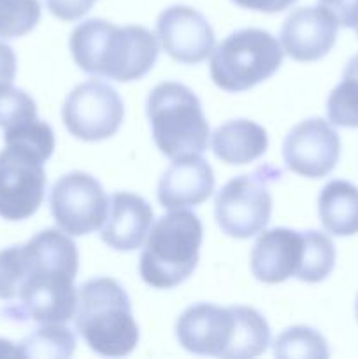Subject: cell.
Returning <instances> with one entry per match:
<instances>
[{"mask_svg":"<svg viewBox=\"0 0 358 359\" xmlns=\"http://www.w3.org/2000/svg\"><path fill=\"white\" fill-rule=\"evenodd\" d=\"M79 255L65 231L44 230L0 251L2 314L13 321L63 325L76 314Z\"/></svg>","mask_w":358,"mask_h":359,"instance_id":"obj_1","label":"cell"},{"mask_svg":"<svg viewBox=\"0 0 358 359\" xmlns=\"http://www.w3.org/2000/svg\"><path fill=\"white\" fill-rule=\"evenodd\" d=\"M70 53L83 72L130 83L146 76L158 58L157 37L139 25L116 27L105 20H88L70 35Z\"/></svg>","mask_w":358,"mask_h":359,"instance_id":"obj_2","label":"cell"},{"mask_svg":"<svg viewBox=\"0 0 358 359\" xmlns=\"http://www.w3.org/2000/svg\"><path fill=\"white\" fill-rule=\"evenodd\" d=\"M175 337L193 354L249 359L265 353L270 342V328L265 318L251 307L197 304L179 316Z\"/></svg>","mask_w":358,"mask_h":359,"instance_id":"obj_3","label":"cell"},{"mask_svg":"<svg viewBox=\"0 0 358 359\" xmlns=\"http://www.w3.org/2000/svg\"><path fill=\"white\" fill-rule=\"evenodd\" d=\"M74 318L77 333L100 356H126L139 342L128 294L111 277H95L81 286Z\"/></svg>","mask_w":358,"mask_h":359,"instance_id":"obj_4","label":"cell"},{"mask_svg":"<svg viewBox=\"0 0 358 359\" xmlns=\"http://www.w3.org/2000/svg\"><path fill=\"white\" fill-rule=\"evenodd\" d=\"M202 223L197 214L174 209L151 226L140 255L139 272L157 290H172L185 283L199 265Z\"/></svg>","mask_w":358,"mask_h":359,"instance_id":"obj_5","label":"cell"},{"mask_svg":"<svg viewBox=\"0 0 358 359\" xmlns=\"http://www.w3.org/2000/svg\"><path fill=\"white\" fill-rule=\"evenodd\" d=\"M147 118L158 149L171 160L202 154L209 142V125L197 95L188 86L167 81L147 97Z\"/></svg>","mask_w":358,"mask_h":359,"instance_id":"obj_6","label":"cell"},{"mask_svg":"<svg viewBox=\"0 0 358 359\" xmlns=\"http://www.w3.org/2000/svg\"><path fill=\"white\" fill-rule=\"evenodd\" d=\"M283 46L272 34L244 28L228 35L211 56V77L218 88L241 93L279 70Z\"/></svg>","mask_w":358,"mask_h":359,"instance_id":"obj_7","label":"cell"},{"mask_svg":"<svg viewBox=\"0 0 358 359\" xmlns=\"http://www.w3.org/2000/svg\"><path fill=\"white\" fill-rule=\"evenodd\" d=\"M279 168L260 167L255 174L239 175L218 191L214 216L218 226L234 238H249L263 231L272 212L269 182L279 177Z\"/></svg>","mask_w":358,"mask_h":359,"instance_id":"obj_8","label":"cell"},{"mask_svg":"<svg viewBox=\"0 0 358 359\" xmlns=\"http://www.w3.org/2000/svg\"><path fill=\"white\" fill-rule=\"evenodd\" d=\"M125 116L118 91L102 81H86L74 88L62 109L67 130L84 142H98L114 135Z\"/></svg>","mask_w":358,"mask_h":359,"instance_id":"obj_9","label":"cell"},{"mask_svg":"<svg viewBox=\"0 0 358 359\" xmlns=\"http://www.w3.org/2000/svg\"><path fill=\"white\" fill-rule=\"evenodd\" d=\"M41 156L16 144L0 153V217L23 221L34 216L44 200L46 172Z\"/></svg>","mask_w":358,"mask_h":359,"instance_id":"obj_10","label":"cell"},{"mask_svg":"<svg viewBox=\"0 0 358 359\" xmlns=\"http://www.w3.org/2000/svg\"><path fill=\"white\" fill-rule=\"evenodd\" d=\"M51 214L67 235L83 237L98 230L109 212V198L100 182L84 172H70L51 188Z\"/></svg>","mask_w":358,"mask_h":359,"instance_id":"obj_11","label":"cell"},{"mask_svg":"<svg viewBox=\"0 0 358 359\" xmlns=\"http://www.w3.org/2000/svg\"><path fill=\"white\" fill-rule=\"evenodd\" d=\"M283 156L295 174L309 179L325 177L339 161L340 139L325 119H305L286 135Z\"/></svg>","mask_w":358,"mask_h":359,"instance_id":"obj_12","label":"cell"},{"mask_svg":"<svg viewBox=\"0 0 358 359\" xmlns=\"http://www.w3.org/2000/svg\"><path fill=\"white\" fill-rule=\"evenodd\" d=\"M157 34L165 53L179 63H200L213 53V28L193 7H167L158 18Z\"/></svg>","mask_w":358,"mask_h":359,"instance_id":"obj_13","label":"cell"},{"mask_svg":"<svg viewBox=\"0 0 358 359\" xmlns=\"http://www.w3.org/2000/svg\"><path fill=\"white\" fill-rule=\"evenodd\" d=\"M336 18L318 7L295 9L281 28V46L297 62H316L333 48L337 39Z\"/></svg>","mask_w":358,"mask_h":359,"instance_id":"obj_14","label":"cell"},{"mask_svg":"<svg viewBox=\"0 0 358 359\" xmlns=\"http://www.w3.org/2000/svg\"><path fill=\"white\" fill-rule=\"evenodd\" d=\"M304 259V231L272 228L256 238L251 251V272L260 283L279 284L297 277Z\"/></svg>","mask_w":358,"mask_h":359,"instance_id":"obj_15","label":"cell"},{"mask_svg":"<svg viewBox=\"0 0 358 359\" xmlns=\"http://www.w3.org/2000/svg\"><path fill=\"white\" fill-rule=\"evenodd\" d=\"M214 191V172L200 154L175 158L158 184V202L168 210L206 202Z\"/></svg>","mask_w":358,"mask_h":359,"instance_id":"obj_16","label":"cell"},{"mask_svg":"<svg viewBox=\"0 0 358 359\" xmlns=\"http://www.w3.org/2000/svg\"><path fill=\"white\" fill-rule=\"evenodd\" d=\"M153 223V209L139 195L128 191L114 193L111 198L102 241L114 251H135L147 237Z\"/></svg>","mask_w":358,"mask_h":359,"instance_id":"obj_17","label":"cell"},{"mask_svg":"<svg viewBox=\"0 0 358 359\" xmlns=\"http://www.w3.org/2000/svg\"><path fill=\"white\" fill-rule=\"evenodd\" d=\"M213 151L218 160L228 165H246L258 160L269 146L263 126L249 119H234L218 126L213 133Z\"/></svg>","mask_w":358,"mask_h":359,"instance_id":"obj_18","label":"cell"},{"mask_svg":"<svg viewBox=\"0 0 358 359\" xmlns=\"http://www.w3.org/2000/svg\"><path fill=\"white\" fill-rule=\"evenodd\" d=\"M318 212L323 228L336 237L358 233V188L336 179L319 193Z\"/></svg>","mask_w":358,"mask_h":359,"instance_id":"obj_19","label":"cell"},{"mask_svg":"<svg viewBox=\"0 0 358 359\" xmlns=\"http://www.w3.org/2000/svg\"><path fill=\"white\" fill-rule=\"evenodd\" d=\"M326 114L336 126L358 128V55L346 63L343 81L330 93Z\"/></svg>","mask_w":358,"mask_h":359,"instance_id":"obj_20","label":"cell"},{"mask_svg":"<svg viewBox=\"0 0 358 359\" xmlns=\"http://www.w3.org/2000/svg\"><path fill=\"white\" fill-rule=\"evenodd\" d=\"M18 347V356L69 358L76 349V337L62 325H42Z\"/></svg>","mask_w":358,"mask_h":359,"instance_id":"obj_21","label":"cell"},{"mask_svg":"<svg viewBox=\"0 0 358 359\" xmlns=\"http://www.w3.org/2000/svg\"><path fill=\"white\" fill-rule=\"evenodd\" d=\"M336 265V248L330 237L316 230L304 231V259L297 279L302 283H321Z\"/></svg>","mask_w":358,"mask_h":359,"instance_id":"obj_22","label":"cell"},{"mask_svg":"<svg viewBox=\"0 0 358 359\" xmlns=\"http://www.w3.org/2000/svg\"><path fill=\"white\" fill-rule=\"evenodd\" d=\"M274 354L281 359H325L330 356V351L321 333L309 326H293L277 337Z\"/></svg>","mask_w":358,"mask_h":359,"instance_id":"obj_23","label":"cell"},{"mask_svg":"<svg viewBox=\"0 0 358 359\" xmlns=\"http://www.w3.org/2000/svg\"><path fill=\"white\" fill-rule=\"evenodd\" d=\"M41 20L39 0H0V39H18Z\"/></svg>","mask_w":358,"mask_h":359,"instance_id":"obj_24","label":"cell"},{"mask_svg":"<svg viewBox=\"0 0 358 359\" xmlns=\"http://www.w3.org/2000/svg\"><path fill=\"white\" fill-rule=\"evenodd\" d=\"M4 140L6 144H16V146L32 151L44 161H48L55 151V133H53L51 126L37 118L6 128Z\"/></svg>","mask_w":358,"mask_h":359,"instance_id":"obj_25","label":"cell"},{"mask_svg":"<svg viewBox=\"0 0 358 359\" xmlns=\"http://www.w3.org/2000/svg\"><path fill=\"white\" fill-rule=\"evenodd\" d=\"M37 118L34 98L11 83L0 84V126L4 130Z\"/></svg>","mask_w":358,"mask_h":359,"instance_id":"obj_26","label":"cell"},{"mask_svg":"<svg viewBox=\"0 0 358 359\" xmlns=\"http://www.w3.org/2000/svg\"><path fill=\"white\" fill-rule=\"evenodd\" d=\"M318 2L323 9L336 18L339 27H358V0H318Z\"/></svg>","mask_w":358,"mask_h":359,"instance_id":"obj_27","label":"cell"},{"mask_svg":"<svg viewBox=\"0 0 358 359\" xmlns=\"http://www.w3.org/2000/svg\"><path fill=\"white\" fill-rule=\"evenodd\" d=\"M97 0H46L53 16L63 21H76L90 13Z\"/></svg>","mask_w":358,"mask_h":359,"instance_id":"obj_28","label":"cell"},{"mask_svg":"<svg viewBox=\"0 0 358 359\" xmlns=\"http://www.w3.org/2000/svg\"><path fill=\"white\" fill-rule=\"evenodd\" d=\"M232 2L237 4L239 7H244V9L251 11H260V13H281V11H286L288 7L293 6L297 0H232Z\"/></svg>","mask_w":358,"mask_h":359,"instance_id":"obj_29","label":"cell"},{"mask_svg":"<svg viewBox=\"0 0 358 359\" xmlns=\"http://www.w3.org/2000/svg\"><path fill=\"white\" fill-rule=\"evenodd\" d=\"M16 55L11 49V46L0 42V84L13 83L16 76Z\"/></svg>","mask_w":358,"mask_h":359,"instance_id":"obj_30","label":"cell"},{"mask_svg":"<svg viewBox=\"0 0 358 359\" xmlns=\"http://www.w3.org/2000/svg\"><path fill=\"white\" fill-rule=\"evenodd\" d=\"M354 309H357V319H358V298H357V305H354Z\"/></svg>","mask_w":358,"mask_h":359,"instance_id":"obj_31","label":"cell"},{"mask_svg":"<svg viewBox=\"0 0 358 359\" xmlns=\"http://www.w3.org/2000/svg\"><path fill=\"white\" fill-rule=\"evenodd\" d=\"M354 30H357V34H358V27H357V28H354Z\"/></svg>","mask_w":358,"mask_h":359,"instance_id":"obj_32","label":"cell"}]
</instances>
